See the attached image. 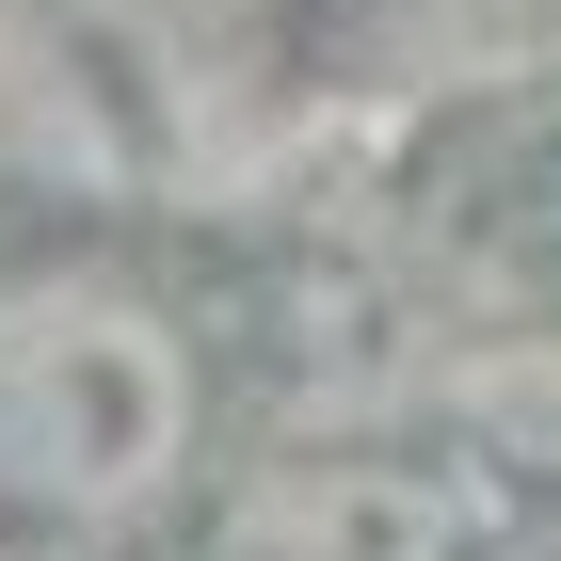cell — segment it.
Here are the masks:
<instances>
[{
	"label": "cell",
	"mask_w": 561,
	"mask_h": 561,
	"mask_svg": "<svg viewBox=\"0 0 561 561\" xmlns=\"http://www.w3.org/2000/svg\"><path fill=\"white\" fill-rule=\"evenodd\" d=\"M401 241L481 321H561V81L466 96L401 176Z\"/></svg>",
	"instance_id": "7a4b0ae2"
},
{
	"label": "cell",
	"mask_w": 561,
	"mask_h": 561,
	"mask_svg": "<svg viewBox=\"0 0 561 561\" xmlns=\"http://www.w3.org/2000/svg\"><path fill=\"white\" fill-rule=\"evenodd\" d=\"M193 466V337L129 273H16L0 289V514L129 529Z\"/></svg>",
	"instance_id": "6da1fadb"
},
{
	"label": "cell",
	"mask_w": 561,
	"mask_h": 561,
	"mask_svg": "<svg viewBox=\"0 0 561 561\" xmlns=\"http://www.w3.org/2000/svg\"><path fill=\"white\" fill-rule=\"evenodd\" d=\"M209 561H481V481L433 449H321L225 497Z\"/></svg>",
	"instance_id": "3957f363"
}]
</instances>
